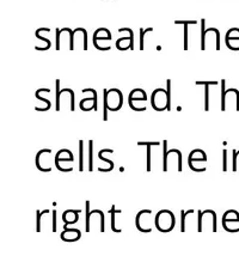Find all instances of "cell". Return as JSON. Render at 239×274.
Instances as JSON below:
<instances>
[{
	"instance_id": "obj_7",
	"label": "cell",
	"mask_w": 239,
	"mask_h": 274,
	"mask_svg": "<svg viewBox=\"0 0 239 274\" xmlns=\"http://www.w3.org/2000/svg\"><path fill=\"white\" fill-rule=\"evenodd\" d=\"M122 211L121 210H115V205H113V207H111L110 210V216H111V230H113L114 232H121V230L115 228V213H121Z\"/></svg>"
},
{
	"instance_id": "obj_1",
	"label": "cell",
	"mask_w": 239,
	"mask_h": 274,
	"mask_svg": "<svg viewBox=\"0 0 239 274\" xmlns=\"http://www.w3.org/2000/svg\"><path fill=\"white\" fill-rule=\"evenodd\" d=\"M194 155H195V150L192 151L190 155H189V168H190L192 171H196V173H203V171H206V168H201V169H197V168H195L194 166H192V162H206L207 158L206 157L194 158Z\"/></svg>"
},
{
	"instance_id": "obj_23",
	"label": "cell",
	"mask_w": 239,
	"mask_h": 274,
	"mask_svg": "<svg viewBox=\"0 0 239 274\" xmlns=\"http://www.w3.org/2000/svg\"><path fill=\"white\" fill-rule=\"evenodd\" d=\"M197 85H215V84H218L216 82H207V83H204V82H197L196 83Z\"/></svg>"
},
{
	"instance_id": "obj_17",
	"label": "cell",
	"mask_w": 239,
	"mask_h": 274,
	"mask_svg": "<svg viewBox=\"0 0 239 274\" xmlns=\"http://www.w3.org/2000/svg\"><path fill=\"white\" fill-rule=\"evenodd\" d=\"M223 85H225V82H221V89H222V93H221V110L223 111L225 110V95H226V91L225 89H223Z\"/></svg>"
},
{
	"instance_id": "obj_8",
	"label": "cell",
	"mask_w": 239,
	"mask_h": 274,
	"mask_svg": "<svg viewBox=\"0 0 239 274\" xmlns=\"http://www.w3.org/2000/svg\"><path fill=\"white\" fill-rule=\"evenodd\" d=\"M49 213V210H45V211H39L37 210L36 212V216H37V219H36V231L40 232L41 231V217L43 216V214H47Z\"/></svg>"
},
{
	"instance_id": "obj_15",
	"label": "cell",
	"mask_w": 239,
	"mask_h": 274,
	"mask_svg": "<svg viewBox=\"0 0 239 274\" xmlns=\"http://www.w3.org/2000/svg\"><path fill=\"white\" fill-rule=\"evenodd\" d=\"M204 110H209V90H208V85L206 86V98H204Z\"/></svg>"
},
{
	"instance_id": "obj_14",
	"label": "cell",
	"mask_w": 239,
	"mask_h": 274,
	"mask_svg": "<svg viewBox=\"0 0 239 274\" xmlns=\"http://www.w3.org/2000/svg\"><path fill=\"white\" fill-rule=\"evenodd\" d=\"M210 213V210H206V211H198V223H197V231L201 232L202 231V217L204 214Z\"/></svg>"
},
{
	"instance_id": "obj_13",
	"label": "cell",
	"mask_w": 239,
	"mask_h": 274,
	"mask_svg": "<svg viewBox=\"0 0 239 274\" xmlns=\"http://www.w3.org/2000/svg\"><path fill=\"white\" fill-rule=\"evenodd\" d=\"M166 109L167 110H171V84H170V80H167V92H166Z\"/></svg>"
},
{
	"instance_id": "obj_5",
	"label": "cell",
	"mask_w": 239,
	"mask_h": 274,
	"mask_svg": "<svg viewBox=\"0 0 239 274\" xmlns=\"http://www.w3.org/2000/svg\"><path fill=\"white\" fill-rule=\"evenodd\" d=\"M144 213H148V214H150V213H151V211H150V210H144V211H141V212H139V213H138V216H136V218H135L136 228H138L139 231H141V232H151V229H142L141 226H140V217H141Z\"/></svg>"
},
{
	"instance_id": "obj_3",
	"label": "cell",
	"mask_w": 239,
	"mask_h": 274,
	"mask_svg": "<svg viewBox=\"0 0 239 274\" xmlns=\"http://www.w3.org/2000/svg\"><path fill=\"white\" fill-rule=\"evenodd\" d=\"M46 152H48V154H51V150L49 149H43V150L39 151V154L36 155V167L37 169H39L40 171H43V173H49V171H52L51 168H48V169H45V168L41 167V164H40V157H41L42 154H46Z\"/></svg>"
},
{
	"instance_id": "obj_19",
	"label": "cell",
	"mask_w": 239,
	"mask_h": 274,
	"mask_svg": "<svg viewBox=\"0 0 239 274\" xmlns=\"http://www.w3.org/2000/svg\"><path fill=\"white\" fill-rule=\"evenodd\" d=\"M57 211H53V232H57Z\"/></svg>"
},
{
	"instance_id": "obj_16",
	"label": "cell",
	"mask_w": 239,
	"mask_h": 274,
	"mask_svg": "<svg viewBox=\"0 0 239 274\" xmlns=\"http://www.w3.org/2000/svg\"><path fill=\"white\" fill-rule=\"evenodd\" d=\"M222 160H223L222 171H227V151L226 150H223L222 152Z\"/></svg>"
},
{
	"instance_id": "obj_2",
	"label": "cell",
	"mask_w": 239,
	"mask_h": 274,
	"mask_svg": "<svg viewBox=\"0 0 239 274\" xmlns=\"http://www.w3.org/2000/svg\"><path fill=\"white\" fill-rule=\"evenodd\" d=\"M139 146H147V171H151V146H158L160 145L159 142H151V143H146V142H139L138 143Z\"/></svg>"
},
{
	"instance_id": "obj_9",
	"label": "cell",
	"mask_w": 239,
	"mask_h": 274,
	"mask_svg": "<svg viewBox=\"0 0 239 274\" xmlns=\"http://www.w3.org/2000/svg\"><path fill=\"white\" fill-rule=\"evenodd\" d=\"M194 213V210H189V211H181V231L184 232L185 231V217L188 216V214H192Z\"/></svg>"
},
{
	"instance_id": "obj_22",
	"label": "cell",
	"mask_w": 239,
	"mask_h": 274,
	"mask_svg": "<svg viewBox=\"0 0 239 274\" xmlns=\"http://www.w3.org/2000/svg\"><path fill=\"white\" fill-rule=\"evenodd\" d=\"M210 214H212V217H213V231L215 232L216 231V216H215V212H214V211H210Z\"/></svg>"
},
{
	"instance_id": "obj_18",
	"label": "cell",
	"mask_w": 239,
	"mask_h": 274,
	"mask_svg": "<svg viewBox=\"0 0 239 274\" xmlns=\"http://www.w3.org/2000/svg\"><path fill=\"white\" fill-rule=\"evenodd\" d=\"M60 82H57V111L60 110V91H59V85H60V84H59Z\"/></svg>"
},
{
	"instance_id": "obj_10",
	"label": "cell",
	"mask_w": 239,
	"mask_h": 274,
	"mask_svg": "<svg viewBox=\"0 0 239 274\" xmlns=\"http://www.w3.org/2000/svg\"><path fill=\"white\" fill-rule=\"evenodd\" d=\"M79 171H84V143L79 142Z\"/></svg>"
},
{
	"instance_id": "obj_12",
	"label": "cell",
	"mask_w": 239,
	"mask_h": 274,
	"mask_svg": "<svg viewBox=\"0 0 239 274\" xmlns=\"http://www.w3.org/2000/svg\"><path fill=\"white\" fill-rule=\"evenodd\" d=\"M39 91H37L36 92V98L37 99H40V101H43V102H46V103H47V107H46V108H35V110H37V111H47V110H49V109H51V107H52V104H51V101H48V99H46V98H43V97H41V96H40L39 95Z\"/></svg>"
},
{
	"instance_id": "obj_6",
	"label": "cell",
	"mask_w": 239,
	"mask_h": 274,
	"mask_svg": "<svg viewBox=\"0 0 239 274\" xmlns=\"http://www.w3.org/2000/svg\"><path fill=\"white\" fill-rule=\"evenodd\" d=\"M167 155H169V151H167V142L164 140L163 142V171H167Z\"/></svg>"
},
{
	"instance_id": "obj_21",
	"label": "cell",
	"mask_w": 239,
	"mask_h": 274,
	"mask_svg": "<svg viewBox=\"0 0 239 274\" xmlns=\"http://www.w3.org/2000/svg\"><path fill=\"white\" fill-rule=\"evenodd\" d=\"M90 91L94 93V107L92 108H94V110L97 111V109H98V107H97V92H96L95 90H90Z\"/></svg>"
},
{
	"instance_id": "obj_4",
	"label": "cell",
	"mask_w": 239,
	"mask_h": 274,
	"mask_svg": "<svg viewBox=\"0 0 239 274\" xmlns=\"http://www.w3.org/2000/svg\"><path fill=\"white\" fill-rule=\"evenodd\" d=\"M89 171H94V143L89 142Z\"/></svg>"
},
{
	"instance_id": "obj_11",
	"label": "cell",
	"mask_w": 239,
	"mask_h": 274,
	"mask_svg": "<svg viewBox=\"0 0 239 274\" xmlns=\"http://www.w3.org/2000/svg\"><path fill=\"white\" fill-rule=\"evenodd\" d=\"M86 207V218H85V225H86V232L90 231V217H91V211H90V201L85 202Z\"/></svg>"
},
{
	"instance_id": "obj_20",
	"label": "cell",
	"mask_w": 239,
	"mask_h": 274,
	"mask_svg": "<svg viewBox=\"0 0 239 274\" xmlns=\"http://www.w3.org/2000/svg\"><path fill=\"white\" fill-rule=\"evenodd\" d=\"M239 155V151H233V167H232V171H237V157Z\"/></svg>"
}]
</instances>
